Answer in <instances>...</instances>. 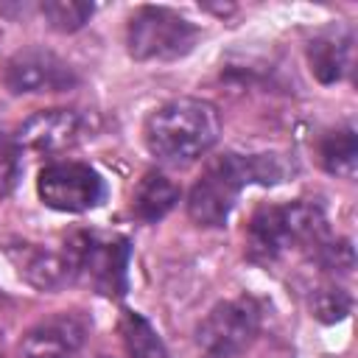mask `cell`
Instances as JSON below:
<instances>
[{
	"instance_id": "obj_9",
	"label": "cell",
	"mask_w": 358,
	"mask_h": 358,
	"mask_svg": "<svg viewBox=\"0 0 358 358\" xmlns=\"http://www.w3.org/2000/svg\"><path fill=\"white\" fill-rule=\"evenodd\" d=\"M87 338V322L78 313H53L20 338V358H76Z\"/></svg>"
},
{
	"instance_id": "obj_15",
	"label": "cell",
	"mask_w": 358,
	"mask_h": 358,
	"mask_svg": "<svg viewBox=\"0 0 358 358\" xmlns=\"http://www.w3.org/2000/svg\"><path fill=\"white\" fill-rule=\"evenodd\" d=\"M120 338H123V347H126L129 358H171V352L165 350L154 324L137 310H123Z\"/></svg>"
},
{
	"instance_id": "obj_6",
	"label": "cell",
	"mask_w": 358,
	"mask_h": 358,
	"mask_svg": "<svg viewBox=\"0 0 358 358\" xmlns=\"http://www.w3.org/2000/svg\"><path fill=\"white\" fill-rule=\"evenodd\" d=\"M39 201L56 213H90L106 199V179L87 162L59 159L36 176Z\"/></svg>"
},
{
	"instance_id": "obj_17",
	"label": "cell",
	"mask_w": 358,
	"mask_h": 358,
	"mask_svg": "<svg viewBox=\"0 0 358 358\" xmlns=\"http://www.w3.org/2000/svg\"><path fill=\"white\" fill-rule=\"evenodd\" d=\"M350 310H352V296L336 282L319 285L310 294V313L324 324H336V322L347 319Z\"/></svg>"
},
{
	"instance_id": "obj_18",
	"label": "cell",
	"mask_w": 358,
	"mask_h": 358,
	"mask_svg": "<svg viewBox=\"0 0 358 358\" xmlns=\"http://www.w3.org/2000/svg\"><path fill=\"white\" fill-rule=\"evenodd\" d=\"M17 176V143H8L0 131V193Z\"/></svg>"
},
{
	"instance_id": "obj_14",
	"label": "cell",
	"mask_w": 358,
	"mask_h": 358,
	"mask_svg": "<svg viewBox=\"0 0 358 358\" xmlns=\"http://www.w3.org/2000/svg\"><path fill=\"white\" fill-rule=\"evenodd\" d=\"M319 162L333 176H344V179L355 176L358 137H355V129L350 123L347 126H336V129H330V131H324L319 137Z\"/></svg>"
},
{
	"instance_id": "obj_8",
	"label": "cell",
	"mask_w": 358,
	"mask_h": 358,
	"mask_svg": "<svg viewBox=\"0 0 358 358\" xmlns=\"http://www.w3.org/2000/svg\"><path fill=\"white\" fill-rule=\"evenodd\" d=\"M92 129H95V120L87 112L53 106V109H39L31 117H25L17 129L14 143L28 151L56 154V151L73 148L81 140L92 137Z\"/></svg>"
},
{
	"instance_id": "obj_5",
	"label": "cell",
	"mask_w": 358,
	"mask_h": 358,
	"mask_svg": "<svg viewBox=\"0 0 358 358\" xmlns=\"http://www.w3.org/2000/svg\"><path fill=\"white\" fill-rule=\"evenodd\" d=\"M260 333V305L252 296L215 302L196 324V347L201 358H238Z\"/></svg>"
},
{
	"instance_id": "obj_10",
	"label": "cell",
	"mask_w": 358,
	"mask_h": 358,
	"mask_svg": "<svg viewBox=\"0 0 358 358\" xmlns=\"http://www.w3.org/2000/svg\"><path fill=\"white\" fill-rule=\"evenodd\" d=\"M6 255H8L11 266L17 268V274L36 291L56 294L67 282L76 280L70 257L64 252H53L39 243H11L6 249Z\"/></svg>"
},
{
	"instance_id": "obj_3",
	"label": "cell",
	"mask_w": 358,
	"mask_h": 358,
	"mask_svg": "<svg viewBox=\"0 0 358 358\" xmlns=\"http://www.w3.org/2000/svg\"><path fill=\"white\" fill-rule=\"evenodd\" d=\"M246 185H252L249 154H221L210 159L187 193L190 221L199 227H224Z\"/></svg>"
},
{
	"instance_id": "obj_19",
	"label": "cell",
	"mask_w": 358,
	"mask_h": 358,
	"mask_svg": "<svg viewBox=\"0 0 358 358\" xmlns=\"http://www.w3.org/2000/svg\"><path fill=\"white\" fill-rule=\"evenodd\" d=\"M90 358H112V355H103V352H98V355H90Z\"/></svg>"
},
{
	"instance_id": "obj_2",
	"label": "cell",
	"mask_w": 358,
	"mask_h": 358,
	"mask_svg": "<svg viewBox=\"0 0 358 358\" xmlns=\"http://www.w3.org/2000/svg\"><path fill=\"white\" fill-rule=\"evenodd\" d=\"M199 36V25L168 6H137L126 22V50L134 62H176Z\"/></svg>"
},
{
	"instance_id": "obj_13",
	"label": "cell",
	"mask_w": 358,
	"mask_h": 358,
	"mask_svg": "<svg viewBox=\"0 0 358 358\" xmlns=\"http://www.w3.org/2000/svg\"><path fill=\"white\" fill-rule=\"evenodd\" d=\"M179 196H182L179 185L168 179L162 171H145L131 193V213L143 224H157L176 207Z\"/></svg>"
},
{
	"instance_id": "obj_16",
	"label": "cell",
	"mask_w": 358,
	"mask_h": 358,
	"mask_svg": "<svg viewBox=\"0 0 358 358\" xmlns=\"http://www.w3.org/2000/svg\"><path fill=\"white\" fill-rule=\"evenodd\" d=\"M92 11H95V6L81 3V0H45V3H39V14L59 34H73V31L84 28L90 22Z\"/></svg>"
},
{
	"instance_id": "obj_4",
	"label": "cell",
	"mask_w": 358,
	"mask_h": 358,
	"mask_svg": "<svg viewBox=\"0 0 358 358\" xmlns=\"http://www.w3.org/2000/svg\"><path fill=\"white\" fill-rule=\"evenodd\" d=\"M64 255L70 257L76 280L90 282L103 296H123L126 294L131 246L123 235L76 232L67 241Z\"/></svg>"
},
{
	"instance_id": "obj_7",
	"label": "cell",
	"mask_w": 358,
	"mask_h": 358,
	"mask_svg": "<svg viewBox=\"0 0 358 358\" xmlns=\"http://www.w3.org/2000/svg\"><path fill=\"white\" fill-rule=\"evenodd\" d=\"M3 84L14 95H39V92H67L78 84L73 64L59 53L31 45L17 50L3 70Z\"/></svg>"
},
{
	"instance_id": "obj_1",
	"label": "cell",
	"mask_w": 358,
	"mask_h": 358,
	"mask_svg": "<svg viewBox=\"0 0 358 358\" xmlns=\"http://www.w3.org/2000/svg\"><path fill=\"white\" fill-rule=\"evenodd\" d=\"M221 134V115L204 98H171L148 112L143 123L145 148L168 165H187L204 157Z\"/></svg>"
},
{
	"instance_id": "obj_12",
	"label": "cell",
	"mask_w": 358,
	"mask_h": 358,
	"mask_svg": "<svg viewBox=\"0 0 358 358\" xmlns=\"http://www.w3.org/2000/svg\"><path fill=\"white\" fill-rule=\"evenodd\" d=\"M308 64L319 84H336L352 70V34L347 28L324 31L308 42Z\"/></svg>"
},
{
	"instance_id": "obj_11",
	"label": "cell",
	"mask_w": 358,
	"mask_h": 358,
	"mask_svg": "<svg viewBox=\"0 0 358 358\" xmlns=\"http://www.w3.org/2000/svg\"><path fill=\"white\" fill-rule=\"evenodd\" d=\"M246 246H249V257L260 263H274L291 249H296L291 218H288V204L257 207L246 227Z\"/></svg>"
}]
</instances>
